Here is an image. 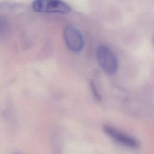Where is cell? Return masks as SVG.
<instances>
[{
	"mask_svg": "<svg viewBox=\"0 0 154 154\" xmlns=\"http://www.w3.org/2000/svg\"><path fill=\"white\" fill-rule=\"evenodd\" d=\"M96 59L102 70L108 75L115 74L119 67V61L112 50L106 45H100L96 51Z\"/></svg>",
	"mask_w": 154,
	"mask_h": 154,
	"instance_id": "6da1fadb",
	"label": "cell"
},
{
	"mask_svg": "<svg viewBox=\"0 0 154 154\" xmlns=\"http://www.w3.org/2000/svg\"><path fill=\"white\" fill-rule=\"evenodd\" d=\"M32 10L38 13L65 14L71 11V7L66 2L56 0H37L32 4Z\"/></svg>",
	"mask_w": 154,
	"mask_h": 154,
	"instance_id": "7a4b0ae2",
	"label": "cell"
},
{
	"mask_svg": "<svg viewBox=\"0 0 154 154\" xmlns=\"http://www.w3.org/2000/svg\"><path fill=\"white\" fill-rule=\"evenodd\" d=\"M63 37L66 47L73 52H81L84 46V40L81 32L75 26H66L63 31Z\"/></svg>",
	"mask_w": 154,
	"mask_h": 154,
	"instance_id": "3957f363",
	"label": "cell"
},
{
	"mask_svg": "<svg viewBox=\"0 0 154 154\" xmlns=\"http://www.w3.org/2000/svg\"><path fill=\"white\" fill-rule=\"evenodd\" d=\"M103 129L107 135L124 146L135 149L140 146L139 141L135 138L111 125H105Z\"/></svg>",
	"mask_w": 154,
	"mask_h": 154,
	"instance_id": "277c9868",
	"label": "cell"
},
{
	"mask_svg": "<svg viewBox=\"0 0 154 154\" xmlns=\"http://www.w3.org/2000/svg\"><path fill=\"white\" fill-rule=\"evenodd\" d=\"M90 88H91V91L93 93V96L94 97V98L97 100L100 101L101 100V96L100 94L99 93V91L97 88V86L96 85V84L94 83V82L91 81L90 82Z\"/></svg>",
	"mask_w": 154,
	"mask_h": 154,
	"instance_id": "5b68a950",
	"label": "cell"
}]
</instances>
